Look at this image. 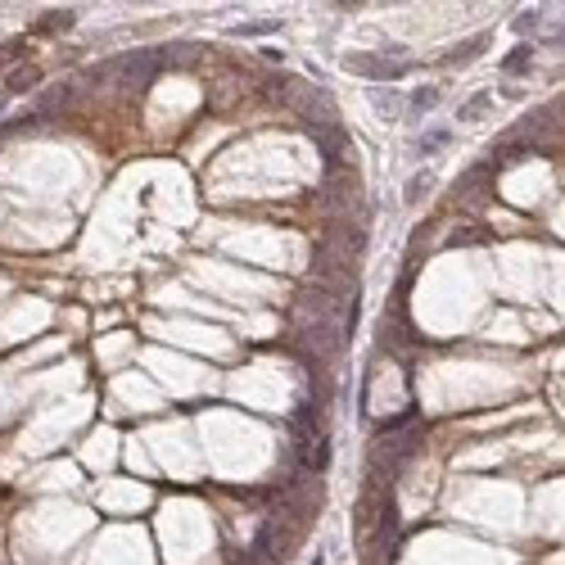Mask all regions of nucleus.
<instances>
[{
	"label": "nucleus",
	"instance_id": "39448f33",
	"mask_svg": "<svg viewBox=\"0 0 565 565\" xmlns=\"http://www.w3.org/2000/svg\"><path fill=\"white\" fill-rule=\"evenodd\" d=\"M488 109H493V91H475L471 100H466L461 109H457V122H480Z\"/></svg>",
	"mask_w": 565,
	"mask_h": 565
},
{
	"label": "nucleus",
	"instance_id": "f8f14e48",
	"mask_svg": "<svg viewBox=\"0 0 565 565\" xmlns=\"http://www.w3.org/2000/svg\"><path fill=\"white\" fill-rule=\"evenodd\" d=\"M68 23H72V14H45L41 28H68Z\"/></svg>",
	"mask_w": 565,
	"mask_h": 565
},
{
	"label": "nucleus",
	"instance_id": "6e6552de",
	"mask_svg": "<svg viewBox=\"0 0 565 565\" xmlns=\"http://www.w3.org/2000/svg\"><path fill=\"white\" fill-rule=\"evenodd\" d=\"M543 14H547V9H520V14H515V32H520V36H534L538 23H543Z\"/></svg>",
	"mask_w": 565,
	"mask_h": 565
},
{
	"label": "nucleus",
	"instance_id": "f03ea898",
	"mask_svg": "<svg viewBox=\"0 0 565 565\" xmlns=\"http://www.w3.org/2000/svg\"><path fill=\"white\" fill-rule=\"evenodd\" d=\"M439 86H416L412 95H402V114L407 118H425V114H434V104H439Z\"/></svg>",
	"mask_w": 565,
	"mask_h": 565
},
{
	"label": "nucleus",
	"instance_id": "4468645a",
	"mask_svg": "<svg viewBox=\"0 0 565 565\" xmlns=\"http://www.w3.org/2000/svg\"><path fill=\"white\" fill-rule=\"evenodd\" d=\"M0 109H5V95H0Z\"/></svg>",
	"mask_w": 565,
	"mask_h": 565
},
{
	"label": "nucleus",
	"instance_id": "7ed1b4c3",
	"mask_svg": "<svg viewBox=\"0 0 565 565\" xmlns=\"http://www.w3.org/2000/svg\"><path fill=\"white\" fill-rule=\"evenodd\" d=\"M371 109H375L380 118L398 122V118H402V95H398V91H380V86H375V91H371Z\"/></svg>",
	"mask_w": 565,
	"mask_h": 565
},
{
	"label": "nucleus",
	"instance_id": "9b49d317",
	"mask_svg": "<svg viewBox=\"0 0 565 565\" xmlns=\"http://www.w3.org/2000/svg\"><path fill=\"white\" fill-rule=\"evenodd\" d=\"M32 82H36V72L23 68V72H14V77H9V91H23V86H32Z\"/></svg>",
	"mask_w": 565,
	"mask_h": 565
},
{
	"label": "nucleus",
	"instance_id": "f257e3e1",
	"mask_svg": "<svg viewBox=\"0 0 565 565\" xmlns=\"http://www.w3.org/2000/svg\"><path fill=\"white\" fill-rule=\"evenodd\" d=\"M344 68H353L366 82H398L412 68V59H389L385 50H353V55H344Z\"/></svg>",
	"mask_w": 565,
	"mask_h": 565
},
{
	"label": "nucleus",
	"instance_id": "9d476101",
	"mask_svg": "<svg viewBox=\"0 0 565 565\" xmlns=\"http://www.w3.org/2000/svg\"><path fill=\"white\" fill-rule=\"evenodd\" d=\"M429 181H434L429 172H421V177H412V181H407V194H402V199H407V204H416V199H421V194L429 190Z\"/></svg>",
	"mask_w": 565,
	"mask_h": 565
},
{
	"label": "nucleus",
	"instance_id": "ddd939ff",
	"mask_svg": "<svg viewBox=\"0 0 565 565\" xmlns=\"http://www.w3.org/2000/svg\"><path fill=\"white\" fill-rule=\"evenodd\" d=\"M312 565H326V556H317V561H312Z\"/></svg>",
	"mask_w": 565,
	"mask_h": 565
},
{
	"label": "nucleus",
	"instance_id": "20e7f679",
	"mask_svg": "<svg viewBox=\"0 0 565 565\" xmlns=\"http://www.w3.org/2000/svg\"><path fill=\"white\" fill-rule=\"evenodd\" d=\"M484 50H488V32L471 36V41H461V45H452V50L444 55V64H466V59H475V55H484Z\"/></svg>",
	"mask_w": 565,
	"mask_h": 565
},
{
	"label": "nucleus",
	"instance_id": "0eeeda50",
	"mask_svg": "<svg viewBox=\"0 0 565 565\" xmlns=\"http://www.w3.org/2000/svg\"><path fill=\"white\" fill-rule=\"evenodd\" d=\"M530 64H534V45H530V41H520V45H515V50L507 55V59H502V72H511V77H520V72L530 68Z\"/></svg>",
	"mask_w": 565,
	"mask_h": 565
},
{
	"label": "nucleus",
	"instance_id": "1a4fd4ad",
	"mask_svg": "<svg viewBox=\"0 0 565 565\" xmlns=\"http://www.w3.org/2000/svg\"><path fill=\"white\" fill-rule=\"evenodd\" d=\"M267 32H280V18H258V23H240L236 36H267Z\"/></svg>",
	"mask_w": 565,
	"mask_h": 565
},
{
	"label": "nucleus",
	"instance_id": "423d86ee",
	"mask_svg": "<svg viewBox=\"0 0 565 565\" xmlns=\"http://www.w3.org/2000/svg\"><path fill=\"white\" fill-rule=\"evenodd\" d=\"M448 141H452V131H448V127H429V131H421V136H416V154L429 158V154H439V150H444Z\"/></svg>",
	"mask_w": 565,
	"mask_h": 565
}]
</instances>
